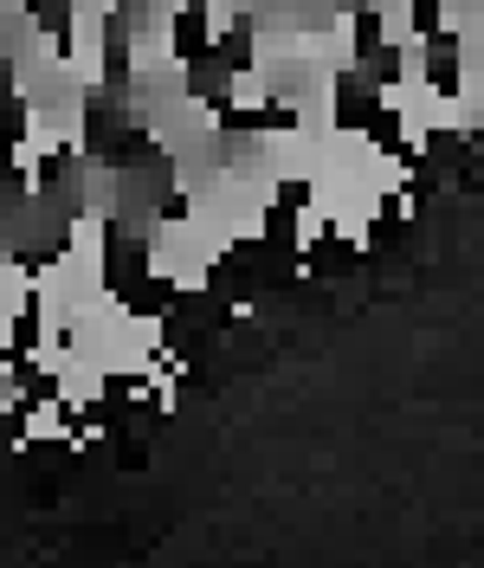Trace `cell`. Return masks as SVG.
Listing matches in <instances>:
<instances>
[{
    "label": "cell",
    "instance_id": "obj_1",
    "mask_svg": "<svg viewBox=\"0 0 484 568\" xmlns=\"http://www.w3.org/2000/svg\"><path fill=\"white\" fill-rule=\"evenodd\" d=\"M46 388L59 394V407H65V414H84V407H98V400L110 394V375L98 368V362H91V355L71 349V355H65V368H59Z\"/></svg>",
    "mask_w": 484,
    "mask_h": 568
},
{
    "label": "cell",
    "instance_id": "obj_2",
    "mask_svg": "<svg viewBox=\"0 0 484 568\" xmlns=\"http://www.w3.org/2000/svg\"><path fill=\"white\" fill-rule=\"evenodd\" d=\"M426 27H420V0H375V39L381 52H394V45H407V39H420Z\"/></svg>",
    "mask_w": 484,
    "mask_h": 568
},
{
    "label": "cell",
    "instance_id": "obj_3",
    "mask_svg": "<svg viewBox=\"0 0 484 568\" xmlns=\"http://www.w3.org/2000/svg\"><path fill=\"white\" fill-rule=\"evenodd\" d=\"M323 233H330V220H323V207H311V201H304V207L291 213V246H298V252H311L316 240H323Z\"/></svg>",
    "mask_w": 484,
    "mask_h": 568
}]
</instances>
